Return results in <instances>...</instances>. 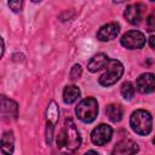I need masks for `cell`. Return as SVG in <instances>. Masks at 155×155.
Masks as SVG:
<instances>
[{
	"label": "cell",
	"mask_w": 155,
	"mask_h": 155,
	"mask_svg": "<svg viewBox=\"0 0 155 155\" xmlns=\"http://www.w3.org/2000/svg\"><path fill=\"white\" fill-rule=\"evenodd\" d=\"M124 64L117 59H109L104 68V73L98 78V84L103 87H109L116 84L124 75Z\"/></svg>",
	"instance_id": "4"
},
{
	"label": "cell",
	"mask_w": 155,
	"mask_h": 155,
	"mask_svg": "<svg viewBox=\"0 0 155 155\" xmlns=\"http://www.w3.org/2000/svg\"><path fill=\"white\" fill-rule=\"evenodd\" d=\"M105 114L111 122H120L124 116V108L120 104L110 103L105 107Z\"/></svg>",
	"instance_id": "14"
},
{
	"label": "cell",
	"mask_w": 155,
	"mask_h": 155,
	"mask_svg": "<svg viewBox=\"0 0 155 155\" xmlns=\"http://www.w3.org/2000/svg\"><path fill=\"white\" fill-rule=\"evenodd\" d=\"M15 149V137L12 131H6L1 136V153L2 154H12Z\"/></svg>",
	"instance_id": "15"
},
{
	"label": "cell",
	"mask_w": 155,
	"mask_h": 155,
	"mask_svg": "<svg viewBox=\"0 0 155 155\" xmlns=\"http://www.w3.org/2000/svg\"><path fill=\"white\" fill-rule=\"evenodd\" d=\"M98 111H99L98 102L93 97H87L81 99L75 108V114L78 119L84 124L93 122L98 115Z\"/></svg>",
	"instance_id": "3"
},
{
	"label": "cell",
	"mask_w": 155,
	"mask_h": 155,
	"mask_svg": "<svg viewBox=\"0 0 155 155\" xmlns=\"http://www.w3.org/2000/svg\"><path fill=\"white\" fill-rule=\"evenodd\" d=\"M23 4H24V0H8V7L15 13H18L22 11Z\"/></svg>",
	"instance_id": "18"
},
{
	"label": "cell",
	"mask_w": 155,
	"mask_h": 155,
	"mask_svg": "<svg viewBox=\"0 0 155 155\" xmlns=\"http://www.w3.org/2000/svg\"><path fill=\"white\" fill-rule=\"evenodd\" d=\"M150 1H155V0H150Z\"/></svg>",
	"instance_id": "26"
},
{
	"label": "cell",
	"mask_w": 155,
	"mask_h": 155,
	"mask_svg": "<svg viewBox=\"0 0 155 155\" xmlns=\"http://www.w3.org/2000/svg\"><path fill=\"white\" fill-rule=\"evenodd\" d=\"M130 126L138 136H147L153 128V116L148 110L137 109L130 116Z\"/></svg>",
	"instance_id": "2"
},
{
	"label": "cell",
	"mask_w": 155,
	"mask_h": 155,
	"mask_svg": "<svg viewBox=\"0 0 155 155\" xmlns=\"http://www.w3.org/2000/svg\"><path fill=\"white\" fill-rule=\"evenodd\" d=\"M139 148L138 144L132 140V139H122L120 142H117L113 149V154L114 155H131V154H136L138 153Z\"/></svg>",
	"instance_id": "12"
},
{
	"label": "cell",
	"mask_w": 155,
	"mask_h": 155,
	"mask_svg": "<svg viewBox=\"0 0 155 155\" xmlns=\"http://www.w3.org/2000/svg\"><path fill=\"white\" fill-rule=\"evenodd\" d=\"M153 143H154V145H155V137L153 138Z\"/></svg>",
	"instance_id": "25"
},
{
	"label": "cell",
	"mask_w": 155,
	"mask_h": 155,
	"mask_svg": "<svg viewBox=\"0 0 155 155\" xmlns=\"http://www.w3.org/2000/svg\"><path fill=\"white\" fill-rule=\"evenodd\" d=\"M113 1H114V4H121V2H126L128 0H113Z\"/></svg>",
	"instance_id": "23"
},
{
	"label": "cell",
	"mask_w": 155,
	"mask_h": 155,
	"mask_svg": "<svg viewBox=\"0 0 155 155\" xmlns=\"http://www.w3.org/2000/svg\"><path fill=\"white\" fill-rule=\"evenodd\" d=\"M1 115L6 121L16 120L18 115V104L6 96H1Z\"/></svg>",
	"instance_id": "11"
},
{
	"label": "cell",
	"mask_w": 155,
	"mask_h": 155,
	"mask_svg": "<svg viewBox=\"0 0 155 155\" xmlns=\"http://www.w3.org/2000/svg\"><path fill=\"white\" fill-rule=\"evenodd\" d=\"M145 24H147V30H148V31H154V30H155V11L151 12V13L147 17Z\"/></svg>",
	"instance_id": "20"
},
{
	"label": "cell",
	"mask_w": 155,
	"mask_h": 155,
	"mask_svg": "<svg viewBox=\"0 0 155 155\" xmlns=\"http://www.w3.org/2000/svg\"><path fill=\"white\" fill-rule=\"evenodd\" d=\"M1 45H2V48H1V56H4V52H5V42H4V39L1 38Z\"/></svg>",
	"instance_id": "22"
},
{
	"label": "cell",
	"mask_w": 155,
	"mask_h": 155,
	"mask_svg": "<svg viewBox=\"0 0 155 155\" xmlns=\"http://www.w3.org/2000/svg\"><path fill=\"white\" fill-rule=\"evenodd\" d=\"M81 145V136L70 117H67L64 126L57 134V147L64 148L68 151H75Z\"/></svg>",
	"instance_id": "1"
},
{
	"label": "cell",
	"mask_w": 155,
	"mask_h": 155,
	"mask_svg": "<svg viewBox=\"0 0 155 155\" xmlns=\"http://www.w3.org/2000/svg\"><path fill=\"white\" fill-rule=\"evenodd\" d=\"M33 2H35V4H38V2H40V1H42V0H31Z\"/></svg>",
	"instance_id": "24"
},
{
	"label": "cell",
	"mask_w": 155,
	"mask_h": 155,
	"mask_svg": "<svg viewBox=\"0 0 155 155\" xmlns=\"http://www.w3.org/2000/svg\"><path fill=\"white\" fill-rule=\"evenodd\" d=\"M120 33V24L117 22H109L104 25H102L97 31V39L99 41H111L116 39V36Z\"/></svg>",
	"instance_id": "9"
},
{
	"label": "cell",
	"mask_w": 155,
	"mask_h": 155,
	"mask_svg": "<svg viewBox=\"0 0 155 155\" xmlns=\"http://www.w3.org/2000/svg\"><path fill=\"white\" fill-rule=\"evenodd\" d=\"M80 94H81V91H80V88L78 86L68 85L63 90V102L65 104H73L74 102L78 101Z\"/></svg>",
	"instance_id": "16"
},
{
	"label": "cell",
	"mask_w": 155,
	"mask_h": 155,
	"mask_svg": "<svg viewBox=\"0 0 155 155\" xmlns=\"http://www.w3.org/2000/svg\"><path fill=\"white\" fill-rule=\"evenodd\" d=\"M134 91H136L134 90V86L130 81H125L121 85V88H120V93L124 97V99H126V101L132 99V97L134 96Z\"/></svg>",
	"instance_id": "17"
},
{
	"label": "cell",
	"mask_w": 155,
	"mask_h": 155,
	"mask_svg": "<svg viewBox=\"0 0 155 155\" xmlns=\"http://www.w3.org/2000/svg\"><path fill=\"white\" fill-rule=\"evenodd\" d=\"M81 74H82V68H81V65H80V64H74L73 68H71V70H70V79H71L73 81H75V80H78V79L81 76Z\"/></svg>",
	"instance_id": "19"
},
{
	"label": "cell",
	"mask_w": 155,
	"mask_h": 155,
	"mask_svg": "<svg viewBox=\"0 0 155 155\" xmlns=\"http://www.w3.org/2000/svg\"><path fill=\"white\" fill-rule=\"evenodd\" d=\"M58 117H59L58 104L54 101H51L47 105V109H46V131H45V136H46L47 145L52 144L54 126L58 122Z\"/></svg>",
	"instance_id": "5"
},
{
	"label": "cell",
	"mask_w": 155,
	"mask_h": 155,
	"mask_svg": "<svg viewBox=\"0 0 155 155\" xmlns=\"http://www.w3.org/2000/svg\"><path fill=\"white\" fill-rule=\"evenodd\" d=\"M145 6L143 4H133V5H128L124 12V17L125 19L132 24V25H138L144 16L145 12Z\"/></svg>",
	"instance_id": "8"
},
{
	"label": "cell",
	"mask_w": 155,
	"mask_h": 155,
	"mask_svg": "<svg viewBox=\"0 0 155 155\" xmlns=\"http://www.w3.org/2000/svg\"><path fill=\"white\" fill-rule=\"evenodd\" d=\"M136 87L138 92L147 94L155 91V75L151 73H143L137 78Z\"/></svg>",
	"instance_id": "10"
},
{
	"label": "cell",
	"mask_w": 155,
	"mask_h": 155,
	"mask_svg": "<svg viewBox=\"0 0 155 155\" xmlns=\"http://www.w3.org/2000/svg\"><path fill=\"white\" fill-rule=\"evenodd\" d=\"M111 136H113L111 126H109L107 124H101L92 130L91 142L94 145H104L111 139Z\"/></svg>",
	"instance_id": "7"
},
{
	"label": "cell",
	"mask_w": 155,
	"mask_h": 155,
	"mask_svg": "<svg viewBox=\"0 0 155 155\" xmlns=\"http://www.w3.org/2000/svg\"><path fill=\"white\" fill-rule=\"evenodd\" d=\"M109 57L105 54V53H97L94 54L87 63V69L91 71V73H96L101 69H104L105 65L108 64L109 62Z\"/></svg>",
	"instance_id": "13"
},
{
	"label": "cell",
	"mask_w": 155,
	"mask_h": 155,
	"mask_svg": "<svg viewBox=\"0 0 155 155\" xmlns=\"http://www.w3.org/2000/svg\"><path fill=\"white\" fill-rule=\"evenodd\" d=\"M145 35L139 30H130L120 39V44L127 50H139L145 45Z\"/></svg>",
	"instance_id": "6"
},
{
	"label": "cell",
	"mask_w": 155,
	"mask_h": 155,
	"mask_svg": "<svg viewBox=\"0 0 155 155\" xmlns=\"http://www.w3.org/2000/svg\"><path fill=\"white\" fill-rule=\"evenodd\" d=\"M149 45H150V47L155 51V35H151V36L149 38Z\"/></svg>",
	"instance_id": "21"
}]
</instances>
